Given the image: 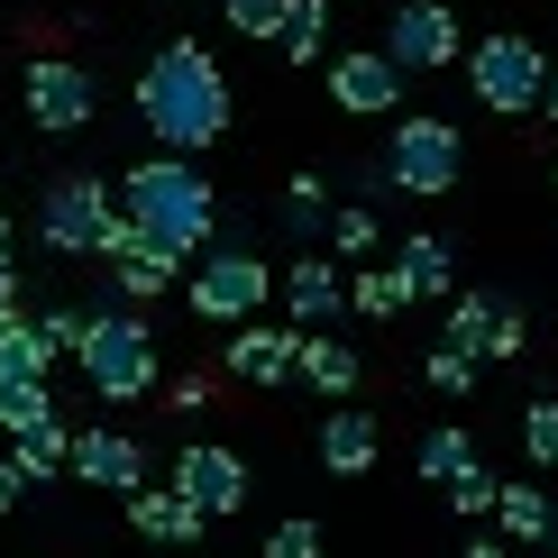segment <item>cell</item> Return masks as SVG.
I'll use <instances>...</instances> for the list:
<instances>
[{
    "label": "cell",
    "mask_w": 558,
    "mask_h": 558,
    "mask_svg": "<svg viewBox=\"0 0 558 558\" xmlns=\"http://www.w3.org/2000/svg\"><path fill=\"white\" fill-rule=\"evenodd\" d=\"M129 522H137V531H147V541H156V549H202V522H211V513H202V504H193V495H183V485H174V476H166V485H156V476H147V485H137V495H129Z\"/></svg>",
    "instance_id": "2e32d148"
},
{
    "label": "cell",
    "mask_w": 558,
    "mask_h": 558,
    "mask_svg": "<svg viewBox=\"0 0 558 558\" xmlns=\"http://www.w3.org/2000/svg\"><path fill=\"white\" fill-rule=\"evenodd\" d=\"M320 83H330V101L348 120H385V110H403V64L385 56V46H348V56H320Z\"/></svg>",
    "instance_id": "9c48e42d"
},
{
    "label": "cell",
    "mask_w": 558,
    "mask_h": 558,
    "mask_svg": "<svg viewBox=\"0 0 558 558\" xmlns=\"http://www.w3.org/2000/svg\"><path fill=\"white\" fill-rule=\"evenodd\" d=\"M393 275H403L412 302H449V293H458V247L430 239V229H412V239L393 247Z\"/></svg>",
    "instance_id": "ac0fdd59"
},
{
    "label": "cell",
    "mask_w": 558,
    "mask_h": 558,
    "mask_svg": "<svg viewBox=\"0 0 558 558\" xmlns=\"http://www.w3.org/2000/svg\"><path fill=\"white\" fill-rule=\"evenodd\" d=\"M522 449H531V468H558V393L522 403Z\"/></svg>",
    "instance_id": "f1b7e54d"
},
{
    "label": "cell",
    "mask_w": 558,
    "mask_h": 558,
    "mask_svg": "<svg viewBox=\"0 0 558 558\" xmlns=\"http://www.w3.org/2000/svg\"><path fill=\"white\" fill-rule=\"evenodd\" d=\"M10 458H19V476H28V485L74 476V430H64V412H56V422H37V430H19V439H10Z\"/></svg>",
    "instance_id": "44dd1931"
},
{
    "label": "cell",
    "mask_w": 558,
    "mask_h": 558,
    "mask_svg": "<svg viewBox=\"0 0 558 558\" xmlns=\"http://www.w3.org/2000/svg\"><path fill=\"white\" fill-rule=\"evenodd\" d=\"M129 110H137V129H147L166 156H211L229 137V74H220V56L202 37L147 46V64H137V83H129Z\"/></svg>",
    "instance_id": "6da1fadb"
},
{
    "label": "cell",
    "mask_w": 558,
    "mask_h": 558,
    "mask_svg": "<svg viewBox=\"0 0 558 558\" xmlns=\"http://www.w3.org/2000/svg\"><path fill=\"white\" fill-rule=\"evenodd\" d=\"M458 166H468V137H458L439 110H403V120L385 129V183L412 202H439L458 193Z\"/></svg>",
    "instance_id": "5b68a950"
},
{
    "label": "cell",
    "mask_w": 558,
    "mask_h": 558,
    "mask_svg": "<svg viewBox=\"0 0 558 558\" xmlns=\"http://www.w3.org/2000/svg\"><path fill=\"white\" fill-rule=\"evenodd\" d=\"M174 485L220 522V513H239V504H247V458H239V449H220V439H193V449L174 458Z\"/></svg>",
    "instance_id": "4fadbf2b"
},
{
    "label": "cell",
    "mask_w": 558,
    "mask_h": 558,
    "mask_svg": "<svg viewBox=\"0 0 558 558\" xmlns=\"http://www.w3.org/2000/svg\"><path fill=\"white\" fill-rule=\"evenodd\" d=\"M312 449H320V476H366V468H376V449H385V430H376V412H366V403H330V412H320V430H312Z\"/></svg>",
    "instance_id": "9a60e30c"
},
{
    "label": "cell",
    "mask_w": 558,
    "mask_h": 558,
    "mask_svg": "<svg viewBox=\"0 0 558 558\" xmlns=\"http://www.w3.org/2000/svg\"><path fill=\"white\" fill-rule=\"evenodd\" d=\"M37 422H56V385L46 376H0V439H19Z\"/></svg>",
    "instance_id": "cb8c5ba5"
},
{
    "label": "cell",
    "mask_w": 558,
    "mask_h": 558,
    "mask_svg": "<svg viewBox=\"0 0 558 558\" xmlns=\"http://www.w3.org/2000/svg\"><path fill=\"white\" fill-rule=\"evenodd\" d=\"M385 56L403 64V74H439V64L468 56V37H458V19L439 10V0H403V10L385 19Z\"/></svg>",
    "instance_id": "8fae6325"
},
{
    "label": "cell",
    "mask_w": 558,
    "mask_h": 558,
    "mask_svg": "<svg viewBox=\"0 0 558 558\" xmlns=\"http://www.w3.org/2000/svg\"><path fill=\"white\" fill-rule=\"evenodd\" d=\"M19 495H28V476H19V458L0 449V513H19Z\"/></svg>",
    "instance_id": "836d02e7"
},
{
    "label": "cell",
    "mask_w": 558,
    "mask_h": 558,
    "mask_svg": "<svg viewBox=\"0 0 558 558\" xmlns=\"http://www.w3.org/2000/svg\"><path fill=\"white\" fill-rule=\"evenodd\" d=\"M330 211H339V193H330V174H320V166L284 174V193H275V229H284L293 247H330Z\"/></svg>",
    "instance_id": "e0dca14e"
},
{
    "label": "cell",
    "mask_w": 558,
    "mask_h": 558,
    "mask_svg": "<svg viewBox=\"0 0 558 558\" xmlns=\"http://www.w3.org/2000/svg\"><path fill=\"white\" fill-rule=\"evenodd\" d=\"M28 330H37V348H46V366H56V357H74V348H83L92 312H83V302H46V312H28Z\"/></svg>",
    "instance_id": "4316f807"
},
{
    "label": "cell",
    "mask_w": 558,
    "mask_h": 558,
    "mask_svg": "<svg viewBox=\"0 0 558 558\" xmlns=\"http://www.w3.org/2000/svg\"><path fill=\"white\" fill-rule=\"evenodd\" d=\"M74 476L83 485H110V495H137L147 485V439L137 430H74Z\"/></svg>",
    "instance_id": "5bb4252c"
},
{
    "label": "cell",
    "mask_w": 558,
    "mask_h": 558,
    "mask_svg": "<svg viewBox=\"0 0 558 558\" xmlns=\"http://www.w3.org/2000/svg\"><path fill=\"white\" fill-rule=\"evenodd\" d=\"M257 558H320V522H302V513L275 522L266 541H257Z\"/></svg>",
    "instance_id": "4dcf8cb0"
},
{
    "label": "cell",
    "mask_w": 558,
    "mask_h": 558,
    "mask_svg": "<svg viewBox=\"0 0 558 558\" xmlns=\"http://www.w3.org/2000/svg\"><path fill=\"white\" fill-rule=\"evenodd\" d=\"M458 558H513V541L504 531H476V541H458Z\"/></svg>",
    "instance_id": "e575fe53"
},
{
    "label": "cell",
    "mask_w": 558,
    "mask_h": 558,
    "mask_svg": "<svg viewBox=\"0 0 558 558\" xmlns=\"http://www.w3.org/2000/svg\"><path fill=\"white\" fill-rule=\"evenodd\" d=\"M348 312L393 320V312H412V293H403V275H393V266H348Z\"/></svg>",
    "instance_id": "d4e9b609"
},
{
    "label": "cell",
    "mask_w": 558,
    "mask_h": 558,
    "mask_svg": "<svg viewBox=\"0 0 558 558\" xmlns=\"http://www.w3.org/2000/svg\"><path fill=\"white\" fill-rule=\"evenodd\" d=\"M468 468H476V439L458 430V422H439V430H422V439H412V476H430L439 495H449V485L468 476Z\"/></svg>",
    "instance_id": "603a6c76"
},
{
    "label": "cell",
    "mask_w": 558,
    "mask_h": 558,
    "mask_svg": "<svg viewBox=\"0 0 558 558\" xmlns=\"http://www.w3.org/2000/svg\"><path fill=\"white\" fill-rule=\"evenodd\" d=\"M0 247H10V202H0Z\"/></svg>",
    "instance_id": "f35d334b"
},
{
    "label": "cell",
    "mask_w": 558,
    "mask_h": 558,
    "mask_svg": "<svg viewBox=\"0 0 558 558\" xmlns=\"http://www.w3.org/2000/svg\"><path fill=\"white\" fill-rule=\"evenodd\" d=\"M541 549H558V513H549V541H541Z\"/></svg>",
    "instance_id": "ab89813d"
},
{
    "label": "cell",
    "mask_w": 558,
    "mask_h": 558,
    "mask_svg": "<svg viewBox=\"0 0 558 558\" xmlns=\"http://www.w3.org/2000/svg\"><path fill=\"white\" fill-rule=\"evenodd\" d=\"M541 120H558V64H549V83H541Z\"/></svg>",
    "instance_id": "8d00e7d4"
},
{
    "label": "cell",
    "mask_w": 558,
    "mask_h": 558,
    "mask_svg": "<svg viewBox=\"0 0 558 558\" xmlns=\"http://www.w3.org/2000/svg\"><path fill=\"white\" fill-rule=\"evenodd\" d=\"M220 339H229L220 348V376L275 393V385L302 376V339H312V330H257V320H239V330H220Z\"/></svg>",
    "instance_id": "30bf717a"
},
{
    "label": "cell",
    "mask_w": 558,
    "mask_h": 558,
    "mask_svg": "<svg viewBox=\"0 0 558 558\" xmlns=\"http://www.w3.org/2000/svg\"><path fill=\"white\" fill-rule=\"evenodd\" d=\"M120 211L147 229V239L202 257V247H211V229H220V193L202 183V156H166V147H156L147 166L120 174Z\"/></svg>",
    "instance_id": "7a4b0ae2"
},
{
    "label": "cell",
    "mask_w": 558,
    "mask_h": 558,
    "mask_svg": "<svg viewBox=\"0 0 558 558\" xmlns=\"http://www.w3.org/2000/svg\"><path fill=\"white\" fill-rule=\"evenodd\" d=\"M183 302H193V320H211V330H239V320H257L275 302V266L247 239H220V247H202V257L183 266Z\"/></svg>",
    "instance_id": "277c9868"
},
{
    "label": "cell",
    "mask_w": 558,
    "mask_h": 558,
    "mask_svg": "<svg viewBox=\"0 0 558 558\" xmlns=\"http://www.w3.org/2000/svg\"><path fill=\"white\" fill-rule=\"evenodd\" d=\"M275 56H284V64H320V56H330V0H284V19H275Z\"/></svg>",
    "instance_id": "7402d4cb"
},
{
    "label": "cell",
    "mask_w": 558,
    "mask_h": 558,
    "mask_svg": "<svg viewBox=\"0 0 558 558\" xmlns=\"http://www.w3.org/2000/svg\"><path fill=\"white\" fill-rule=\"evenodd\" d=\"M422 385L430 393H476V357H468V348H449V339H430L422 348Z\"/></svg>",
    "instance_id": "83f0119b"
},
{
    "label": "cell",
    "mask_w": 558,
    "mask_h": 558,
    "mask_svg": "<svg viewBox=\"0 0 558 558\" xmlns=\"http://www.w3.org/2000/svg\"><path fill=\"white\" fill-rule=\"evenodd\" d=\"M495 495H504V476L485 468V458H476V468H468V476L449 485V504H458V513H468V522H495Z\"/></svg>",
    "instance_id": "f546056e"
},
{
    "label": "cell",
    "mask_w": 558,
    "mask_h": 558,
    "mask_svg": "<svg viewBox=\"0 0 558 558\" xmlns=\"http://www.w3.org/2000/svg\"><path fill=\"white\" fill-rule=\"evenodd\" d=\"M458 64H468V92H476V110H504V120H541L549 56H541L531 37H476Z\"/></svg>",
    "instance_id": "52a82bcc"
},
{
    "label": "cell",
    "mask_w": 558,
    "mask_h": 558,
    "mask_svg": "<svg viewBox=\"0 0 558 558\" xmlns=\"http://www.w3.org/2000/svg\"><path fill=\"white\" fill-rule=\"evenodd\" d=\"M357 376H366V366H357V348H348V339H330V330L302 339V385H312V393L348 403V393H357Z\"/></svg>",
    "instance_id": "ffe728a7"
},
{
    "label": "cell",
    "mask_w": 558,
    "mask_h": 558,
    "mask_svg": "<svg viewBox=\"0 0 558 558\" xmlns=\"http://www.w3.org/2000/svg\"><path fill=\"white\" fill-rule=\"evenodd\" d=\"M211 403H220V376H174V385H166V412H183V422L211 412Z\"/></svg>",
    "instance_id": "d6a6232c"
},
{
    "label": "cell",
    "mask_w": 558,
    "mask_h": 558,
    "mask_svg": "<svg viewBox=\"0 0 558 558\" xmlns=\"http://www.w3.org/2000/svg\"><path fill=\"white\" fill-rule=\"evenodd\" d=\"M92 403H147L166 393V357H156V330L137 320V302H92V330L74 348Z\"/></svg>",
    "instance_id": "3957f363"
},
{
    "label": "cell",
    "mask_w": 558,
    "mask_h": 558,
    "mask_svg": "<svg viewBox=\"0 0 558 558\" xmlns=\"http://www.w3.org/2000/svg\"><path fill=\"white\" fill-rule=\"evenodd\" d=\"M220 19H229L239 37H266V46H275V19H284V0H220Z\"/></svg>",
    "instance_id": "1f68e13d"
},
{
    "label": "cell",
    "mask_w": 558,
    "mask_h": 558,
    "mask_svg": "<svg viewBox=\"0 0 558 558\" xmlns=\"http://www.w3.org/2000/svg\"><path fill=\"white\" fill-rule=\"evenodd\" d=\"M376 247H385L376 202H339V211H330V257H348V266H357V257H376Z\"/></svg>",
    "instance_id": "484cf974"
},
{
    "label": "cell",
    "mask_w": 558,
    "mask_h": 558,
    "mask_svg": "<svg viewBox=\"0 0 558 558\" xmlns=\"http://www.w3.org/2000/svg\"><path fill=\"white\" fill-rule=\"evenodd\" d=\"M110 220H120V183L110 174H56L37 193V239L46 257H101Z\"/></svg>",
    "instance_id": "8992f818"
},
{
    "label": "cell",
    "mask_w": 558,
    "mask_h": 558,
    "mask_svg": "<svg viewBox=\"0 0 558 558\" xmlns=\"http://www.w3.org/2000/svg\"><path fill=\"white\" fill-rule=\"evenodd\" d=\"M0 312H28V302H19V266H10V247H0Z\"/></svg>",
    "instance_id": "d590c367"
},
{
    "label": "cell",
    "mask_w": 558,
    "mask_h": 558,
    "mask_svg": "<svg viewBox=\"0 0 558 558\" xmlns=\"http://www.w3.org/2000/svg\"><path fill=\"white\" fill-rule=\"evenodd\" d=\"M549 513H558V504H549L531 476H504V495H495V531H504L513 549H541V541H549Z\"/></svg>",
    "instance_id": "d6986e66"
},
{
    "label": "cell",
    "mask_w": 558,
    "mask_h": 558,
    "mask_svg": "<svg viewBox=\"0 0 558 558\" xmlns=\"http://www.w3.org/2000/svg\"><path fill=\"white\" fill-rule=\"evenodd\" d=\"M10 330H19V312H0V357H10Z\"/></svg>",
    "instance_id": "74e56055"
},
{
    "label": "cell",
    "mask_w": 558,
    "mask_h": 558,
    "mask_svg": "<svg viewBox=\"0 0 558 558\" xmlns=\"http://www.w3.org/2000/svg\"><path fill=\"white\" fill-rule=\"evenodd\" d=\"M339 312H348V275H339L330 247L284 257V320H293V330H330Z\"/></svg>",
    "instance_id": "7c38bea8"
},
{
    "label": "cell",
    "mask_w": 558,
    "mask_h": 558,
    "mask_svg": "<svg viewBox=\"0 0 558 558\" xmlns=\"http://www.w3.org/2000/svg\"><path fill=\"white\" fill-rule=\"evenodd\" d=\"M19 101H28V120L46 137H83L92 110H101V83L83 74L74 56H28V74H19Z\"/></svg>",
    "instance_id": "ba28073f"
}]
</instances>
